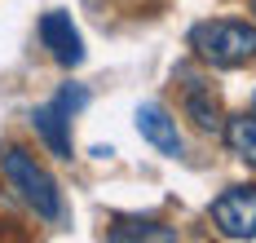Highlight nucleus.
Returning <instances> with one entry per match:
<instances>
[{"label":"nucleus","instance_id":"nucleus-1","mask_svg":"<svg viewBox=\"0 0 256 243\" xmlns=\"http://www.w3.org/2000/svg\"><path fill=\"white\" fill-rule=\"evenodd\" d=\"M190 49L199 54V62L221 66V71L248 66V62H256V22H243V18L199 22L190 31Z\"/></svg>","mask_w":256,"mask_h":243},{"label":"nucleus","instance_id":"nucleus-3","mask_svg":"<svg viewBox=\"0 0 256 243\" xmlns=\"http://www.w3.org/2000/svg\"><path fill=\"white\" fill-rule=\"evenodd\" d=\"M212 226L226 239H256V186H230L212 199Z\"/></svg>","mask_w":256,"mask_h":243},{"label":"nucleus","instance_id":"nucleus-5","mask_svg":"<svg viewBox=\"0 0 256 243\" xmlns=\"http://www.w3.org/2000/svg\"><path fill=\"white\" fill-rule=\"evenodd\" d=\"M40 40H44V49L53 54L58 66H80L84 62V40H80V31L71 27V14H62V9H53L40 18Z\"/></svg>","mask_w":256,"mask_h":243},{"label":"nucleus","instance_id":"nucleus-10","mask_svg":"<svg viewBox=\"0 0 256 243\" xmlns=\"http://www.w3.org/2000/svg\"><path fill=\"white\" fill-rule=\"evenodd\" d=\"M84 102H88V93H84L80 84H66V88H62V93L53 98V106H58V110H66V115H76V110L84 106Z\"/></svg>","mask_w":256,"mask_h":243},{"label":"nucleus","instance_id":"nucleus-6","mask_svg":"<svg viewBox=\"0 0 256 243\" xmlns=\"http://www.w3.org/2000/svg\"><path fill=\"white\" fill-rule=\"evenodd\" d=\"M137 133L150 142L159 155H181V133H177V120L168 115V110L159 106V102H146V106H137Z\"/></svg>","mask_w":256,"mask_h":243},{"label":"nucleus","instance_id":"nucleus-9","mask_svg":"<svg viewBox=\"0 0 256 243\" xmlns=\"http://www.w3.org/2000/svg\"><path fill=\"white\" fill-rule=\"evenodd\" d=\"M106 239H159V243H168V239H177V230H168V226H159V221H142V216H132V221H115L110 230H106Z\"/></svg>","mask_w":256,"mask_h":243},{"label":"nucleus","instance_id":"nucleus-2","mask_svg":"<svg viewBox=\"0 0 256 243\" xmlns=\"http://www.w3.org/2000/svg\"><path fill=\"white\" fill-rule=\"evenodd\" d=\"M0 172H4V182L18 190V199H22L40 221H62V190L53 182V172L36 160L31 150L9 146V150L0 155Z\"/></svg>","mask_w":256,"mask_h":243},{"label":"nucleus","instance_id":"nucleus-4","mask_svg":"<svg viewBox=\"0 0 256 243\" xmlns=\"http://www.w3.org/2000/svg\"><path fill=\"white\" fill-rule=\"evenodd\" d=\"M177 80H181V106H186V115L204 133H221L226 128V115H221V102H216L212 84H204L199 76H190V71H177Z\"/></svg>","mask_w":256,"mask_h":243},{"label":"nucleus","instance_id":"nucleus-11","mask_svg":"<svg viewBox=\"0 0 256 243\" xmlns=\"http://www.w3.org/2000/svg\"><path fill=\"white\" fill-rule=\"evenodd\" d=\"M252 14H256V0H252Z\"/></svg>","mask_w":256,"mask_h":243},{"label":"nucleus","instance_id":"nucleus-8","mask_svg":"<svg viewBox=\"0 0 256 243\" xmlns=\"http://www.w3.org/2000/svg\"><path fill=\"white\" fill-rule=\"evenodd\" d=\"M226 142L234 146V155L238 160H248V164H256V102H252V110H243V115H234V120H226Z\"/></svg>","mask_w":256,"mask_h":243},{"label":"nucleus","instance_id":"nucleus-7","mask_svg":"<svg viewBox=\"0 0 256 243\" xmlns=\"http://www.w3.org/2000/svg\"><path fill=\"white\" fill-rule=\"evenodd\" d=\"M66 124H71V115H66V110H58L53 102L31 110V128L40 133V142L49 146L58 160H71V155H76V146H71V128H66Z\"/></svg>","mask_w":256,"mask_h":243}]
</instances>
